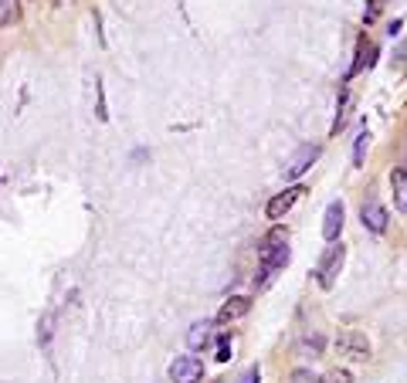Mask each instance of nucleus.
<instances>
[{
    "label": "nucleus",
    "mask_w": 407,
    "mask_h": 383,
    "mask_svg": "<svg viewBox=\"0 0 407 383\" xmlns=\"http://www.w3.org/2000/svg\"><path fill=\"white\" fill-rule=\"evenodd\" d=\"M289 258H292V251H289V234H285L282 228H272L265 238H262V245H258V265H262V275H265L262 278V285H265L279 268H285Z\"/></svg>",
    "instance_id": "1"
},
{
    "label": "nucleus",
    "mask_w": 407,
    "mask_h": 383,
    "mask_svg": "<svg viewBox=\"0 0 407 383\" xmlns=\"http://www.w3.org/2000/svg\"><path fill=\"white\" fill-rule=\"evenodd\" d=\"M343 261H346V248L333 241V248H326V255H323L319 268H316V278H319L323 289H333V285H336V278L343 272Z\"/></svg>",
    "instance_id": "2"
},
{
    "label": "nucleus",
    "mask_w": 407,
    "mask_h": 383,
    "mask_svg": "<svg viewBox=\"0 0 407 383\" xmlns=\"http://www.w3.org/2000/svg\"><path fill=\"white\" fill-rule=\"evenodd\" d=\"M319 153H323V146H319V143H306V146H299L296 153L285 160V177H289V180H299V177H302V173H306V170L319 160Z\"/></svg>",
    "instance_id": "3"
},
{
    "label": "nucleus",
    "mask_w": 407,
    "mask_h": 383,
    "mask_svg": "<svg viewBox=\"0 0 407 383\" xmlns=\"http://www.w3.org/2000/svg\"><path fill=\"white\" fill-rule=\"evenodd\" d=\"M203 363L197 356H177L170 363V380L173 383H201Z\"/></svg>",
    "instance_id": "4"
},
{
    "label": "nucleus",
    "mask_w": 407,
    "mask_h": 383,
    "mask_svg": "<svg viewBox=\"0 0 407 383\" xmlns=\"http://www.w3.org/2000/svg\"><path fill=\"white\" fill-rule=\"evenodd\" d=\"M306 194V187H285L282 194H275V197L268 200V207H265V214L272 217V221H282L292 207H296V200Z\"/></svg>",
    "instance_id": "5"
},
{
    "label": "nucleus",
    "mask_w": 407,
    "mask_h": 383,
    "mask_svg": "<svg viewBox=\"0 0 407 383\" xmlns=\"http://www.w3.org/2000/svg\"><path fill=\"white\" fill-rule=\"evenodd\" d=\"M360 221H363V228L374 231V234H384V231H387V211L380 207L377 197H367L360 204Z\"/></svg>",
    "instance_id": "6"
},
{
    "label": "nucleus",
    "mask_w": 407,
    "mask_h": 383,
    "mask_svg": "<svg viewBox=\"0 0 407 383\" xmlns=\"http://www.w3.org/2000/svg\"><path fill=\"white\" fill-rule=\"evenodd\" d=\"M343 221H346V211L340 200H333L326 207V217H323V238L326 241H336L340 238V231H343Z\"/></svg>",
    "instance_id": "7"
},
{
    "label": "nucleus",
    "mask_w": 407,
    "mask_h": 383,
    "mask_svg": "<svg viewBox=\"0 0 407 383\" xmlns=\"http://www.w3.org/2000/svg\"><path fill=\"white\" fill-rule=\"evenodd\" d=\"M248 309H251V299L248 295H231L224 306H221V312H218V322H235V319H241V316H248Z\"/></svg>",
    "instance_id": "8"
},
{
    "label": "nucleus",
    "mask_w": 407,
    "mask_h": 383,
    "mask_svg": "<svg viewBox=\"0 0 407 383\" xmlns=\"http://www.w3.org/2000/svg\"><path fill=\"white\" fill-rule=\"evenodd\" d=\"M340 343H343V350L350 353V356H353L357 363H367V360H370V343H367V339L360 336V333H346V336L340 339Z\"/></svg>",
    "instance_id": "9"
},
{
    "label": "nucleus",
    "mask_w": 407,
    "mask_h": 383,
    "mask_svg": "<svg viewBox=\"0 0 407 383\" xmlns=\"http://www.w3.org/2000/svg\"><path fill=\"white\" fill-rule=\"evenodd\" d=\"M211 329H214V322H211V319L194 322V326H190V333H187V346H190V350H203V346L211 343V336H214Z\"/></svg>",
    "instance_id": "10"
},
{
    "label": "nucleus",
    "mask_w": 407,
    "mask_h": 383,
    "mask_svg": "<svg viewBox=\"0 0 407 383\" xmlns=\"http://www.w3.org/2000/svg\"><path fill=\"white\" fill-rule=\"evenodd\" d=\"M374 58H377V45H374V41H367V38H360V45H357V62H353V68H350V75H346V78L360 75L363 68H370Z\"/></svg>",
    "instance_id": "11"
},
{
    "label": "nucleus",
    "mask_w": 407,
    "mask_h": 383,
    "mask_svg": "<svg viewBox=\"0 0 407 383\" xmlns=\"http://www.w3.org/2000/svg\"><path fill=\"white\" fill-rule=\"evenodd\" d=\"M391 187H394V204H397V211L407 214V170H391Z\"/></svg>",
    "instance_id": "12"
},
{
    "label": "nucleus",
    "mask_w": 407,
    "mask_h": 383,
    "mask_svg": "<svg viewBox=\"0 0 407 383\" xmlns=\"http://www.w3.org/2000/svg\"><path fill=\"white\" fill-rule=\"evenodd\" d=\"M350 109H353V95L343 92V95H340V106H336V119H333V129H329L333 136H336V133H340V129L346 126V119H350Z\"/></svg>",
    "instance_id": "13"
},
{
    "label": "nucleus",
    "mask_w": 407,
    "mask_h": 383,
    "mask_svg": "<svg viewBox=\"0 0 407 383\" xmlns=\"http://www.w3.org/2000/svg\"><path fill=\"white\" fill-rule=\"evenodd\" d=\"M51 336H55V312H45V319L38 326V343L48 350V346H51Z\"/></svg>",
    "instance_id": "14"
},
{
    "label": "nucleus",
    "mask_w": 407,
    "mask_h": 383,
    "mask_svg": "<svg viewBox=\"0 0 407 383\" xmlns=\"http://www.w3.org/2000/svg\"><path fill=\"white\" fill-rule=\"evenodd\" d=\"M17 14H21V4H17V0H0V28L14 24Z\"/></svg>",
    "instance_id": "15"
},
{
    "label": "nucleus",
    "mask_w": 407,
    "mask_h": 383,
    "mask_svg": "<svg viewBox=\"0 0 407 383\" xmlns=\"http://www.w3.org/2000/svg\"><path fill=\"white\" fill-rule=\"evenodd\" d=\"M367 146H370V133L360 129V136L353 143V167H363V153H367Z\"/></svg>",
    "instance_id": "16"
},
{
    "label": "nucleus",
    "mask_w": 407,
    "mask_h": 383,
    "mask_svg": "<svg viewBox=\"0 0 407 383\" xmlns=\"http://www.w3.org/2000/svg\"><path fill=\"white\" fill-rule=\"evenodd\" d=\"M384 11V0H367V7H363V24H374L377 17Z\"/></svg>",
    "instance_id": "17"
},
{
    "label": "nucleus",
    "mask_w": 407,
    "mask_h": 383,
    "mask_svg": "<svg viewBox=\"0 0 407 383\" xmlns=\"http://www.w3.org/2000/svg\"><path fill=\"white\" fill-rule=\"evenodd\" d=\"M218 360L221 363L231 360V336H228V333H221V339H218Z\"/></svg>",
    "instance_id": "18"
},
{
    "label": "nucleus",
    "mask_w": 407,
    "mask_h": 383,
    "mask_svg": "<svg viewBox=\"0 0 407 383\" xmlns=\"http://www.w3.org/2000/svg\"><path fill=\"white\" fill-rule=\"evenodd\" d=\"M323 383H353V377H350V370H329Z\"/></svg>",
    "instance_id": "19"
},
{
    "label": "nucleus",
    "mask_w": 407,
    "mask_h": 383,
    "mask_svg": "<svg viewBox=\"0 0 407 383\" xmlns=\"http://www.w3.org/2000/svg\"><path fill=\"white\" fill-rule=\"evenodd\" d=\"M238 383H262V370L258 367H248L241 377H238Z\"/></svg>",
    "instance_id": "20"
},
{
    "label": "nucleus",
    "mask_w": 407,
    "mask_h": 383,
    "mask_svg": "<svg viewBox=\"0 0 407 383\" xmlns=\"http://www.w3.org/2000/svg\"><path fill=\"white\" fill-rule=\"evenodd\" d=\"M292 383H319V380H316L309 370H296V373H292Z\"/></svg>",
    "instance_id": "21"
}]
</instances>
